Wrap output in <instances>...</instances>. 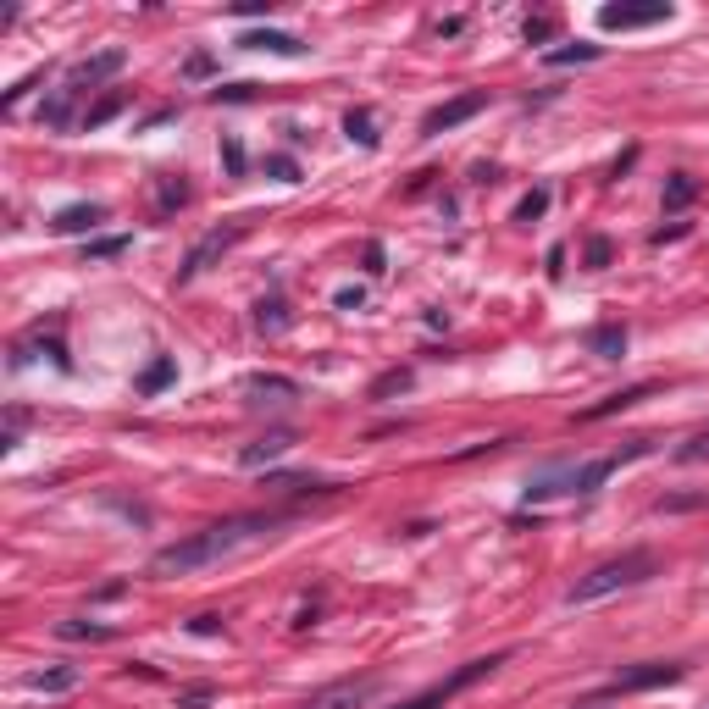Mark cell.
<instances>
[{
  "mask_svg": "<svg viewBox=\"0 0 709 709\" xmlns=\"http://www.w3.org/2000/svg\"><path fill=\"white\" fill-rule=\"evenodd\" d=\"M289 516H277V510H266V516H228V521H211V527H200V532H189V538H178V543H167V549H156V571L161 577H172V571H205V565H217V560H228V554H239V549H250V543H261V538H272L277 527H283Z\"/></svg>",
  "mask_w": 709,
  "mask_h": 709,
  "instance_id": "cell-1",
  "label": "cell"
},
{
  "mask_svg": "<svg viewBox=\"0 0 709 709\" xmlns=\"http://www.w3.org/2000/svg\"><path fill=\"white\" fill-rule=\"evenodd\" d=\"M649 449H654V438H632L626 449H610V455H599V460H560V466H543L538 477L527 482V505L560 499V493H577V499H588V493H599L604 482H610L615 471L626 466V460H643Z\"/></svg>",
  "mask_w": 709,
  "mask_h": 709,
  "instance_id": "cell-2",
  "label": "cell"
},
{
  "mask_svg": "<svg viewBox=\"0 0 709 709\" xmlns=\"http://www.w3.org/2000/svg\"><path fill=\"white\" fill-rule=\"evenodd\" d=\"M654 571H660V560H654L649 549H626V554H615V560L593 565L588 577L571 582V588H565V604L577 610V604H599V599H610V593H621V588H643Z\"/></svg>",
  "mask_w": 709,
  "mask_h": 709,
  "instance_id": "cell-3",
  "label": "cell"
},
{
  "mask_svg": "<svg viewBox=\"0 0 709 709\" xmlns=\"http://www.w3.org/2000/svg\"><path fill=\"white\" fill-rule=\"evenodd\" d=\"M505 660H510V654H488V660H466V665H460V671H449L444 682H433V687H421V693H416V698H405V704H399V709H444L449 698L460 693V687L482 682V676H488V671H499V665H505Z\"/></svg>",
  "mask_w": 709,
  "mask_h": 709,
  "instance_id": "cell-4",
  "label": "cell"
},
{
  "mask_svg": "<svg viewBox=\"0 0 709 709\" xmlns=\"http://www.w3.org/2000/svg\"><path fill=\"white\" fill-rule=\"evenodd\" d=\"M671 6L665 0H643V6H599V28H610V34H632V28H660L671 23Z\"/></svg>",
  "mask_w": 709,
  "mask_h": 709,
  "instance_id": "cell-5",
  "label": "cell"
},
{
  "mask_svg": "<svg viewBox=\"0 0 709 709\" xmlns=\"http://www.w3.org/2000/svg\"><path fill=\"white\" fill-rule=\"evenodd\" d=\"M482 106H488V95H482V89H466V95L444 100V106H433L427 117H421V139H438V133L460 128V122H471Z\"/></svg>",
  "mask_w": 709,
  "mask_h": 709,
  "instance_id": "cell-6",
  "label": "cell"
},
{
  "mask_svg": "<svg viewBox=\"0 0 709 709\" xmlns=\"http://www.w3.org/2000/svg\"><path fill=\"white\" fill-rule=\"evenodd\" d=\"M122 67H128V50L111 45V50H100V56H84V61H78L73 73H67V89H73V95H84V89H95V84H106V78H117Z\"/></svg>",
  "mask_w": 709,
  "mask_h": 709,
  "instance_id": "cell-7",
  "label": "cell"
},
{
  "mask_svg": "<svg viewBox=\"0 0 709 709\" xmlns=\"http://www.w3.org/2000/svg\"><path fill=\"white\" fill-rule=\"evenodd\" d=\"M383 687V676H349V682H333V687H322V693L311 698L305 709H361L366 698Z\"/></svg>",
  "mask_w": 709,
  "mask_h": 709,
  "instance_id": "cell-8",
  "label": "cell"
},
{
  "mask_svg": "<svg viewBox=\"0 0 709 709\" xmlns=\"http://www.w3.org/2000/svg\"><path fill=\"white\" fill-rule=\"evenodd\" d=\"M665 682H682V665L676 660H654V665H632V671H615L604 693H643V687H665Z\"/></svg>",
  "mask_w": 709,
  "mask_h": 709,
  "instance_id": "cell-9",
  "label": "cell"
},
{
  "mask_svg": "<svg viewBox=\"0 0 709 709\" xmlns=\"http://www.w3.org/2000/svg\"><path fill=\"white\" fill-rule=\"evenodd\" d=\"M239 239H244V228H217V233H205V239H200V244H194V250H189V261L178 266V283H189V277H200L211 255H222V250H228V244H239Z\"/></svg>",
  "mask_w": 709,
  "mask_h": 709,
  "instance_id": "cell-10",
  "label": "cell"
},
{
  "mask_svg": "<svg viewBox=\"0 0 709 709\" xmlns=\"http://www.w3.org/2000/svg\"><path fill=\"white\" fill-rule=\"evenodd\" d=\"M244 50H272V56H305V39L277 34V28H255V34H239Z\"/></svg>",
  "mask_w": 709,
  "mask_h": 709,
  "instance_id": "cell-11",
  "label": "cell"
},
{
  "mask_svg": "<svg viewBox=\"0 0 709 709\" xmlns=\"http://www.w3.org/2000/svg\"><path fill=\"white\" fill-rule=\"evenodd\" d=\"M78 682H84V676H78V665H45V671H34V676H28V687H34V693H45V698H56V693H73Z\"/></svg>",
  "mask_w": 709,
  "mask_h": 709,
  "instance_id": "cell-12",
  "label": "cell"
},
{
  "mask_svg": "<svg viewBox=\"0 0 709 709\" xmlns=\"http://www.w3.org/2000/svg\"><path fill=\"white\" fill-rule=\"evenodd\" d=\"M100 222H106V205H67V211H56L50 228L56 233H95Z\"/></svg>",
  "mask_w": 709,
  "mask_h": 709,
  "instance_id": "cell-13",
  "label": "cell"
},
{
  "mask_svg": "<svg viewBox=\"0 0 709 709\" xmlns=\"http://www.w3.org/2000/svg\"><path fill=\"white\" fill-rule=\"evenodd\" d=\"M244 394L272 399V405H289V399H300V383H289V377H266V372H255V377H244Z\"/></svg>",
  "mask_w": 709,
  "mask_h": 709,
  "instance_id": "cell-14",
  "label": "cell"
},
{
  "mask_svg": "<svg viewBox=\"0 0 709 709\" xmlns=\"http://www.w3.org/2000/svg\"><path fill=\"white\" fill-rule=\"evenodd\" d=\"M649 394H654L649 383H643V388H621V394H610V399H599V405H588L577 421H604V416H615V410H632V405H643Z\"/></svg>",
  "mask_w": 709,
  "mask_h": 709,
  "instance_id": "cell-15",
  "label": "cell"
},
{
  "mask_svg": "<svg viewBox=\"0 0 709 709\" xmlns=\"http://www.w3.org/2000/svg\"><path fill=\"white\" fill-rule=\"evenodd\" d=\"M588 349H593V355H604V361H621V355H626V327H621V322L593 327V333H588Z\"/></svg>",
  "mask_w": 709,
  "mask_h": 709,
  "instance_id": "cell-16",
  "label": "cell"
},
{
  "mask_svg": "<svg viewBox=\"0 0 709 709\" xmlns=\"http://www.w3.org/2000/svg\"><path fill=\"white\" fill-rule=\"evenodd\" d=\"M283 449H294V433H266V438H255V444H244V466H261V460H277Z\"/></svg>",
  "mask_w": 709,
  "mask_h": 709,
  "instance_id": "cell-17",
  "label": "cell"
},
{
  "mask_svg": "<svg viewBox=\"0 0 709 709\" xmlns=\"http://www.w3.org/2000/svg\"><path fill=\"white\" fill-rule=\"evenodd\" d=\"M604 45H588V39H577V45H560V50H543V61L549 67H577V61H599Z\"/></svg>",
  "mask_w": 709,
  "mask_h": 709,
  "instance_id": "cell-18",
  "label": "cell"
},
{
  "mask_svg": "<svg viewBox=\"0 0 709 709\" xmlns=\"http://www.w3.org/2000/svg\"><path fill=\"white\" fill-rule=\"evenodd\" d=\"M172 377H178V361H172V355H156V361L145 366V377H139V394H161Z\"/></svg>",
  "mask_w": 709,
  "mask_h": 709,
  "instance_id": "cell-19",
  "label": "cell"
},
{
  "mask_svg": "<svg viewBox=\"0 0 709 709\" xmlns=\"http://www.w3.org/2000/svg\"><path fill=\"white\" fill-rule=\"evenodd\" d=\"M266 488H277V493H333V482H322V477H283V471H272Z\"/></svg>",
  "mask_w": 709,
  "mask_h": 709,
  "instance_id": "cell-20",
  "label": "cell"
},
{
  "mask_svg": "<svg viewBox=\"0 0 709 709\" xmlns=\"http://www.w3.org/2000/svg\"><path fill=\"white\" fill-rule=\"evenodd\" d=\"M698 194V183L687 178V172H671V183H665V211H687Z\"/></svg>",
  "mask_w": 709,
  "mask_h": 709,
  "instance_id": "cell-21",
  "label": "cell"
},
{
  "mask_svg": "<svg viewBox=\"0 0 709 709\" xmlns=\"http://www.w3.org/2000/svg\"><path fill=\"white\" fill-rule=\"evenodd\" d=\"M255 327H261V333H283V327H289V305H283V300H261V305H255Z\"/></svg>",
  "mask_w": 709,
  "mask_h": 709,
  "instance_id": "cell-22",
  "label": "cell"
},
{
  "mask_svg": "<svg viewBox=\"0 0 709 709\" xmlns=\"http://www.w3.org/2000/svg\"><path fill=\"white\" fill-rule=\"evenodd\" d=\"M344 133H349V139H355V145H366V150H372L377 145V128H372V111H349V117H344Z\"/></svg>",
  "mask_w": 709,
  "mask_h": 709,
  "instance_id": "cell-23",
  "label": "cell"
},
{
  "mask_svg": "<svg viewBox=\"0 0 709 709\" xmlns=\"http://www.w3.org/2000/svg\"><path fill=\"white\" fill-rule=\"evenodd\" d=\"M704 460H709V427H704V433H693L682 449H676V466H704Z\"/></svg>",
  "mask_w": 709,
  "mask_h": 709,
  "instance_id": "cell-24",
  "label": "cell"
},
{
  "mask_svg": "<svg viewBox=\"0 0 709 709\" xmlns=\"http://www.w3.org/2000/svg\"><path fill=\"white\" fill-rule=\"evenodd\" d=\"M56 632L61 637H89V643H111V626H89V621H56Z\"/></svg>",
  "mask_w": 709,
  "mask_h": 709,
  "instance_id": "cell-25",
  "label": "cell"
},
{
  "mask_svg": "<svg viewBox=\"0 0 709 709\" xmlns=\"http://www.w3.org/2000/svg\"><path fill=\"white\" fill-rule=\"evenodd\" d=\"M122 106H128V100H122V95H111V100H100V106H95V111H84V128H89V133H95V128H106V122H111V117H117V111H122Z\"/></svg>",
  "mask_w": 709,
  "mask_h": 709,
  "instance_id": "cell-26",
  "label": "cell"
},
{
  "mask_svg": "<svg viewBox=\"0 0 709 709\" xmlns=\"http://www.w3.org/2000/svg\"><path fill=\"white\" fill-rule=\"evenodd\" d=\"M45 122H50V128H67V122H73V89H61V95L50 100V106H45Z\"/></svg>",
  "mask_w": 709,
  "mask_h": 709,
  "instance_id": "cell-27",
  "label": "cell"
},
{
  "mask_svg": "<svg viewBox=\"0 0 709 709\" xmlns=\"http://www.w3.org/2000/svg\"><path fill=\"white\" fill-rule=\"evenodd\" d=\"M222 167H228V178H244V167H250V161H244V145L233 139V133L222 139Z\"/></svg>",
  "mask_w": 709,
  "mask_h": 709,
  "instance_id": "cell-28",
  "label": "cell"
},
{
  "mask_svg": "<svg viewBox=\"0 0 709 709\" xmlns=\"http://www.w3.org/2000/svg\"><path fill=\"white\" fill-rule=\"evenodd\" d=\"M543 211H549V189H532L527 200L516 205V222H532V217H543Z\"/></svg>",
  "mask_w": 709,
  "mask_h": 709,
  "instance_id": "cell-29",
  "label": "cell"
},
{
  "mask_svg": "<svg viewBox=\"0 0 709 709\" xmlns=\"http://www.w3.org/2000/svg\"><path fill=\"white\" fill-rule=\"evenodd\" d=\"M266 172H272L277 183H300V167H294V156H266Z\"/></svg>",
  "mask_w": 709,
  "mask_h": 709,
  "instance_id": "cell-30",
  "label": "cell"
},
{
  "mask_svg": "<svg viewBox=\"0 0 709 709\" xmlns=\"http://www.w3.org/2000/svg\"><path fill=\"white\" fill-rule=\"evenodd\" d=\"M211 698H217V687H183V693H178V709H200V704H211Z\"/></svg>",
  "mask_w": 709,
  "mask_h": 709,
  "instance_id": "cell-31",
  "label": "cell"
},
{
  "mask_svg": "<svg viewBox=\"0 0 709 709\" xmlns=\"http://www.w3.org/2000/svg\"><path fill=\"white\" fill-rule=\"evenodd\" d=\"M410 383V372H388V377H377V388H372V399H383V394H394V388H405Z\"/></svg>",
  "mask_w": 709,
  "mask_h": 709,
  "instance_id": "cell-32",
  "label": "cell"
},
{
  "mask_svg": "<svg viewBox=\"0 0 709 709\" xmlns=\"http://www.w3.org/2000/svg\"><path fill=\"white\" fill-rule=\"evenodd\" d=\"M588 266H593V272L610 266V239H588Z\"/></svg>",
  "mask_w": 709,
  "mask_h": 709,
  "instance_id": "cell-33",
  "label": "cell"
},
{
  "mask_svg": "<svg viewBox=\"0 0 709 709\" xmlns=\"http://www.w3.org/2000/svg\"><path fill=\"white\" fill-rule=\"evenodd\" d=\"M39 78H45V73H28V78H23V84H17V89H6V111H12L17 100L28 95V89H39Z\"/></svg>",
  "mask_w": 709,
  "mask_h": 709,
  "instance_id": "cell-34",
  "label": "cell"
},
{
  "mask_svg": "<svg viewBox=\"0 0 709 709\" xmlns=\"http://www.w3.org/2000/svg\"><path fill=\"white\" fill-rule=\"evenodd\" d=\"M128 250V239H95L89 244V255H100V261H106V255H122Z\"/></svg>",
  "mask_w": 709,
  "mask_h": 709,
  "instance_id": "cell-35",
  "label": "cell"
},
{
  "mask_svg": "<svg viewBox=\"0 0 709 709\" xmlns=\"http://www.w3.org/2000/svg\"><path fill=\"white\" fill-rule=\"evenodd\" d=\"M183 73H189V78H205V73H211V56H205V50H194V56L183 61Z\"/></svg>",
  "mask_w": 709,
  "mask_h": 709,
  "instance_id": "cell-36",
  "label": "cell"
},
{
  "mask_svg": "<svg viewBox=\"0 0 709 709\" xmlns=\"http://www.w3.org/2000/svg\"><path fill=\"white\" fill-rule=\"evenodd\" d=\"M361 300H366L361 289H338V294H333V305H338V311H361Z\"/></svg>",
  "mask_w": 709,
  "mask_h": 709,
  "instance_id": "cell-37",
  "label": "cell"
},
{
  "mask_svg": "<svg viewBox=\"0 0 709 709\" xmlns=\"http://www.w3.org/2000/svg\"><path fill=\"white\" fill-rule=\"evenodd\" d=\"M183 200H189L183 183H161V205H167V211H172V205H183Z\"/></svg>",
  "mask_w": 709,
  "mask_h": 709,
  "instance_id": "cell-38",
  "label": "cell"
},
{
  "mask_svg": "<svg viewBox=\"0 0 709 709\" xmlns=\"http://www.w3.org/2000/svg\"><path fill=\"white\" fill-rule=\"evenodd\" d=\"M366 272H372V277H383V244H366Z\"/></svg>",
  "mask_w": 709,
  "mask_h": 709,
  "instance_id": "cell-39",
  "label": "cell"
},
{
  "mask_svg": "<svg viewBox=\"0 0 709 709\" xmlns=\"http://www.w3.org/2000/svg\"><path fill=\"white\" fill-rule=\"evenodd\" d=\"M194 632H200V637L222 632V615H194Z\"/></svg>",
  "mask_w": 709,
  "mask_h": 709,
  "instance_id": "cell-40",
  "label": "cell"
},
{
  "mask_svg": "<svg viewBox=\"0 0 709 709\" xmlns=\"http://www.w3.org/2000/svg\"><path fill=\"white\" fill-rule=\"evenodd\" d=\"M239 17H261V12H272V0H244V6H233Z\"/></svg>",
  "mask_w": 709,
  "mask_h": 709,
  "instance_id": "cell-41",
  "label": "cell"
},
{
  "mask_svg": "<svg viewBox=\"0 0 709 709\" xmlns=\"http://www.w3.org/2000/svg\"><path fill=\"white\" fill-rule=\"evenodd\" d=\"M250 89L255 84H228V89H217V100H250Z\"/></svg>",
  "mask_w": 709,
  "mask_h": 709,
  "instance_id": "cell-42",
  "label": "cell"
},
{
  "mask_svg": "<svg viewBox=\"0 0 709 709\" xmlns=\"http://www.w3.org/2000/svg\"><path fill=\"white\" fill-rule=\"evenodd\" d=\"M549 28H554L549 17H538V23H527V39H532V45H538V39H549Z\"/></svg>",
  "mask_w": 709,
  "mask_h": 709,
  "instance_id": "cell-43",
  "label": "cell"
}]
</instances>
